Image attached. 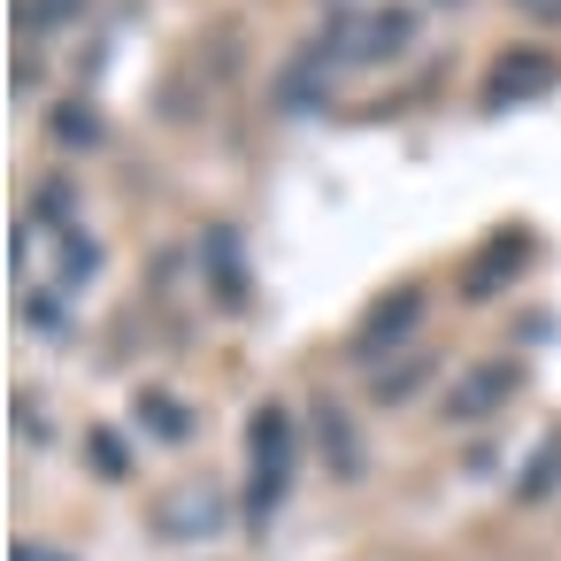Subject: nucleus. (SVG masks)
<instances>
[{"label":"nucleus","instance_id":"1","mask_svg":"<svg viewBox=\"0 0 561 561\" xmlns=\"http://www.w3.org/2000/svg\"><path fill=\"white\" fill-rule=\"evenodd\" d=\"M247 461H254V477H247V523H270V507H277L285 484H293V461H300V431H293V415H285L277 400L254 408V423H247Z\"/></svg>","mask_w":561,"mask_h":561},{"label":"nucleus","instance_id":"2","mask_svg":"<svg viewBox=\"0 0 561 561\" xmlns=\"http://www.w3.org/2000/svg\"><path fill=\"white\" fill-rule=\"evenodd\" d=\"M415 32H423L415 9H339L316 55L323 62H392L415 47Z\"/></svg>","mask_w":561,"mask_h":561},{"label":"nucleus","instance_id":"3","mask_svg":"<svg viewBox=\"0 0 561 561\" xmlns=\"http://www.w3.org/2000/svg\"><path fill=\"white\" fill-rule=\"evenodd\" d=\"M553 78H561V62L553 55H538V47H523V55H500L492 62V78H484V108L500 116V108H515V101H538V93H553Z\"/></svg>","mask_w":561,"mask_h":561},{"label":"nucleus","instance_id":"4","mask_svg":"<svg viewBox=\"0 0 561 561\" xmlns=\"http://www.w3.org/2000/svg\"><path fill=\"white\" fill-rule=\"evenodd\" d=\"M415 323H423V293L415 285H400V293H385L377 308H369V323L354 331V362H377V354H392V346H408L415 339Z\"/></svg>","mask_w":561,"mask_h":561},{"label":"nucleus","instance_id":"5","mask_svg":"<svg viewBox=\"0 0 561 561\" xmlns=\"http://www.w3.org/2000/svg\"><path fill=\"white\" fill-rule=\"evenodd\" d=\"M515 385H523V362H477V369H461V385L446 392V415H454V423H484L492 408L515 400Z\"/></svg>","mask_w":561,"mask_h":561},{"label":"nucleus","instance_id":"6","mask_svg":"<svg viewBox=\"0 0 561 561\" xmlns=\"http://www.w3.org/2000/svg\"><path fill=\"white\" fill-rule=\"evenodd\" d=\"M523 262H530V239H523V231L484 239V247H477V262L461 270V300H492V293H507V285L523 277Z\"/></svg>","mask_w":561,"mask_h":561},{"label":"nucleus","instance_id":"7","mask_svg":"<svg viewBox=\"0 0 561 561\" xmlns=\"http://www.w3.org/2000/svg\"><path fill=\"white\" fill-rule=\"evenodd\" d=\"M201 254H208V285H216V300L224 308H247V254H239V231H208L201 239Z\"/></svg>","mask_w":561,"mask_h":561},{"label":"nucleus","instance_id":"8","mask_svg":"<svg viewBox=\"0 0 561 561\" xmlns=\"http://www.w3.org/2000/svg\"><path fill=\"white\" fill-rule=\"evenodd\" d=\"M308 423H316V438H323V461H331L339 477H362V446H354V423L339 415V400H316Z\"/></svg>","mask_w":561,"mask_h":561},{"label":"nucleus","instance_id":"9","mask_svg":"<svg viewBox=\"0 0 561 561\" xmlns=\"http://www.w3.org/2000/svg\"><path fill=\"white\" fill-rule=\"evenodd\" d=\"M47 131H55V139H62V147H101V139H108V124H101V116H93V108H85V101H62V108H55V124H47Z\"/></svg>","mask_w":561,"mask_h":561},{"label":"nucleus","instance_id":"10","mask_svg":"<svg viewBox=\"0 0 561 561\" xmlns=\"http://www.w3.org/2000/svg\"><path fill=\"white\" fill-rule=\"evenodd\" d=\"M139 423H147V431H162V438H185V431H193V415H185L170 392H139Z\"/></svg>","mask_w":561,"mask_h":561},{"label":"nucleus","instance_id":"11","mask_svg":"<svg viewBox=\"0 0 561 561\" xmlns=\"http://www.w3.org/2000/svg\"><path fill=\"white\" fill-rule=\"evenodd\" d=\"M423 377H431V362H408V369H385V377L369 385V400H385V408H400V400H415V392H423Z\"/></svg>","mask_w":561,"mask_h":561},{"label":"nucleus","instance_id":"12","mask_svg":"<svg viewBox=\"0 0 561 561\" xmlns=\"http://www.w3.org/2000/svg\"><path fill=\"white\" fill-rule=\"evenodd\" d=\"M78 9H85V0H24V9H16V24H24V32H62Z\"/></svg>","mask_w":561,"mask_h":561},{"label":"nucleus","instance_id":"13","mask_svg":"<svg viewBox=\"0 0 561 561\" xmlns=\"http://www.w3.org/2000/svg\"><path fill=\"white\" fill-rule=\"evenodd\" d=\"M62 254H70V262H62V285H85V277L101 270V247H93V239H70Z\"/></svg>","mask_w":561,"mask_h":561},{"label":"nucleus","instance_id":"14","mask_svg":"<svg viewBox=\"0 0 561 561\" xmlns=\"http://www.w3.org/2000/svg\"><path fill=\"white\" fill-rule=\"evenodd\" d=\"M93 469H101V477H124V469H131V454H124L116 431H93Z\"/></svg>","mask_w":561,"mask_h":561},{"label":"nucleus","instance_id":"15","mask_svg":"<svg viewBox=\"0 0 561 561\" xmlns=\"http://www.w3.org/2000/svg\"><path fill=\"white\" fill-rule=\"evenodd\" d=\"M553 484H561V438H553V446L538 454V469L523 477V500H538V492H553Z\"/></svg>","mask_w":561,"mask_h":561},{"label":"nucleus","instance_id":"16","mask_svg":"<svg viewBox=\"0 0 561 561\" xmlns=\"http://www.w3.org/2000/svg\"><path fill=\"white\" fill-rule=\"evenodd\" d=\"M39 216L47 224H70V185H39Z\"/></svg>","mask_w":561,"mask_h":561},{"label":"nucleus","instance_id":"17","mask_svg":"<svg viewBox=\"0 0 561 561\" xmlns=\"http://www.w3.org/2000/svg\"><path fill=\"white\" fill-rule=\"evenodd\" d=\"M24 316H32L39 331H62V316H55V300H24Z\"/></svg>","mask_w":561,"mask_h":561},{"label":"nucleus","instance_id":"18","mask_svg":"<svg viewBox=\"0 0 561 561\" xmlns=\"http://www.w3.org/2000/svg\"><path fill=\"white\" fill-rule=\"evenodd\" d=\"M523 16H538V24H561V0H515Z\"/></svg>","mask_w":561,"mask_h":561},{"label":"nucleus","instance_id":"19","mask_svg":"<svg viewBox=\"0 0 561 561\" xmlns=\"http://www.w3.org/2000/svg\"><path fill=\"white\" fill-rule=\"evenodd\" d=\"M16 561H70V553H47V546H16Z\"/></svg>","mask_w":561,"mask_h":561}]
</instances>
